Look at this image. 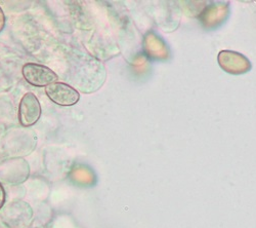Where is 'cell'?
<instances>
[{
    "label": "cell",
    "mask_w": 256,
    "mask_h": 228,
    "mask_svg": "<svg viewBox=\"0 0 256 228\" xmlns=\"http://www.w3.org/2000/svg\"><path fill=\"white\" fill-rule=\"evenodd\" d=\"M25 80L31 86L44 88L54 84L58 80V75L50 68L37 63H27L22 69Z\"/></svg>",
    "instance_id": "1"
},
{
    "label": "cell",
    "mask_w": 256,
    "mask_h": 228,
    "mask_svg": "<svg viewBox=\"0 0 256 228\" xmlns=\"http://www.w3.org/2000/svg\"><path fill=\"white\" fill-rule=\"evenodd\" d=\"M18 121L23 127H32L41 116V105L33 93H27L20 101Z\"/></svg>",
    "instance_id": "2"
},
{
    "label": "cell",
    "mask_w": 256,
    "mask_h": 228,
    "mask_svg": "<svg viewBox=\"0 0 256 228\" xmlns=\"http://www.w3.org/2000/svg\"><path fill=\"white\" fill-rule=\"evenodd\" d=\"M46 96L52 102L60 106H73L80 100V94L76 89L64 82H54L46 88Z\"/></svg>",
    "instance_id": "3"
},
{
    "label": "cell",
    "mask_w": 256,
    "mask_h": 228,
    "mask_svg": "<svg viewBox=\"0 0 256 228\" xmlns=\"http://www.w3.org/2000/svg\"><path fill=\"white\" fill-rule=\"evenodd\" d=\"M32 217L30 205L24 202L10 204L6 210V222L12 228H20L26 225Z\"/></svg>",
    "instance_id": "4"
},
{
    "label": "cell",
    "mask_w": 256,
    "mask_h": 228,
    "mask_svg": "<svg viewBox=\"0 0 256 228\" xmlns=\"http://www.w3.org/2000/svg\"><path fill=\"white\" fill-rule=\"evenodd\" d=\"M218 61L222 68L228 73L239 74L250 69L249 61L241 54L234 52H222L218 56Z\"/></svg>",
    "instance_id": "5"
},
{
    "label": "cell",
    "mask_w": 256,
    "mask_h": 228,
    "mask_svg": "<svg viewBox=\"0 0 256 228\" xmlns=\"http://www.w3.org/2000/svg\"><path fill=\"white\" fill-rule=\"evenodd\" d=\"M6 194L4 187L2 186V184L0 183V210L4 208V205L6 203Z\"/></svg>",
    "instance_id": "6"
},
{
    "label": "cell",
    "mask_w": 256,
    "mask_h": 228,
    "mask_svg": "<svg viewBox=\"0 0 256 228\" xmlns=\"http://www.w3.org/2000/svg\"><path fill=\"white\" fill-rule=\"evenodd\" d=\"M4 25H6V16L2 9L0 8V32L4 30Z\"/></svg>",
    "instance_id": "7"
},
{
    "label": "cell",
    "mask_w": 256,
    "mask_h": 228,
    "mask_svg": "<svg viewBox=\"0 0 256 228\" xmlns=\"http://www.w3.org/2000/svg\"><path fill=\"white\" fill-rule=\"evenodd\" d=\"M37 228H40V227H37Z\"/></svg>",
    "instance_id": "8"
}]
</instances>
